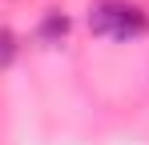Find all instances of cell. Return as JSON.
I'll use <instances>...</instances> for the list:
<instances>
[{"label":"cell","instance_id":"cell-1","mask_svg":"<svg viewBox=\"0 0 149 145\" xmlns=\"http://www.w3.org/2000/svg\"><path fill=\"white\" fill-rule=\"evenodd\" d=\"M89 28L105 40H137L149 32V16L129 0H101L89 8Z\"/></svg>","mask_w":149,"mask_h":145},{"label":"cell","instance_id":"cell-3","mask_svg":"<svg viewBox=\"0 0 149 145\" xmlns=\"http://www.w3.org/2000/svg\"><path fill=\"white\" fill-rule=\"evenodd\" d=\"M12 56H16V36H12L8 28H0V69L12 65Z\"/></svg>","mask_w":149,"mask_h":145},{"label":"cell","instance_id":"cell-2","mask_svg":"<svg viewBox=\"0 0 149 145\" xmlns=\"http://www.w3.org/2000/svg\"><path fill=\"white\" fill-rule=\"evenodd\" d=\"M65 32H69V16H65V12H49V16L40 20V40H45V45H56Z\"/></svg>","mask_w":149,"mask_h":145}]
</instances>
